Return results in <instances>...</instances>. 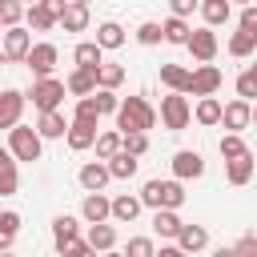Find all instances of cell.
Segmentation results:
<instances>
[{
    "label": "cell",
    "mask_w": 257,
    "mask_h": 257,
    "mask_svg": "<svg viewBox=\"0 0 257 257\" xmlns=\"http://www.w3.org/2000/svg\"><path fill=\"white\" fill-rule=\"evenodd\" d=\"M137 197H141V205H145V209H153V213H157V209H181L189 193H185V185H181V181H173V177H169V181L153 177V181H145V189H141Z\"/></svg>",
    "instance_id": "1"
},
{
    "label": "cell",
    "mask_w": 257,
    "mask_h": 257,
    "mask_svg": "<svg viewBox=\"0 0 257 257\" xmlns=\"http://www.w3.org/2000/svg\"><path fill=\"white\" fill-rule=\"evenodd\" d=\"M157 124V108L145 96H124L116 108V133H149Z\"/></svg>",
    "instance_id": "2"
},
{
    "label": "cell",
    "mask_w": 257,
    "mask_h": 257,
    "mask_svg": "<svg viewBox=\"0 0 257 257\" xmlns=\"http://www.w3.org/2000/svg\"><path fill=\"white\" fill-rule=\"evenodd\" d=\"M161 124L169 128V133H181V128H189V120H193V104H189V96H181V92H169V96H161Z\"/></svg>",
    "instance_id": "3"
},
{
    "label": "cell",
    "mask_w": 257,
    "mask_h": 257,
    "mask_svg": "<svg viewBox=\"0 0 257 257\" xmlns=\"http://www.w3.org/2000/svg\"><path fill=\"white\" fill-rule=\"evenodd\" d=\"M24 96L32 100V108H36V112H56V108H60V100H64V80H56V76L32 80V92H24Z\"/></svg>",
    "instance_id": "4"
},
{
    "label": "cell",
    "mask_w": 257,
    "mask_h": 257,
    "mask_svg": "<svg viewBox=\"0 0 257 257\" xmlns=\"http://www.w3.org/2000/svg\"><path fill=\"white\" fill-rule=\"evenodd\" d=\"M40 149H44V141H40L36 128L16 124V128L8 133V153H12L16 161H40Z\"/></svg>",
    "instance_id": "5"
},
{
    "label": "cell",
    "mask_w": 257,
    "mask_h": 257,
    "mask_svg": "<svg viewBox=\"0 0 257 257\" xmlns=\"http://www.w3.org/2000/svg\"><path fill=\"white\" fill-rule=\"evenodd\" d=\"M56 60H60V48H56L52 40H40V44H32V48H28V56H24V64L32 68V76H36V80L52 76Z\"/></svg>",
    "instance_id": "6"
},
{
    "label": "cell",
    "mask_w": 257,
    "mask_h": 257,
    "mask_svg": "<svg viewBox=\"0 0 257 257\" xmlns=\"http://www.w3.org/2000/svg\"><path fill=\"white\" fill-rule=\"evenodd\" d=\"M225 84V72L217 68V64H197V68H189V92L201 100V96H213L217 88Z\"/></svg>",
    "instance_id": "7"
},
{
    "label": "cell",
    "mask_w": 257,
    "mask_h": 257,
    "mask_svg": "<svg viewBox=\"0 0 257 257\" xmlns=\"http://www.w3.org/2000/svg\"><path fill=\"white\" fill-rule=\"evenodd\" d=\"M28 48H32V32H28L24 24L4 28V36H0V52H4V60H20V64H24Z\"/></svg>",
    "instance_id": "8"
},
{
    "label": "cell",
    "mask_w": 257,
    "mask_h": 257,
    "mask_svg": "<svg viewBox=\"0 0 257 257\" xmlns=\"http://www.w3.org/2000/svg\"><path fill=\"white\" fill-rule=\"evenodd\" d=\"M205 177V157L201 153H193V149H181V153H173V181H201Z\"/></svg>",
    "instance_id": "9"
},
{
    "label": "cell",
    "mask_w": 257,
    "mask_h": 257,
    "mask_svg": "<svg viewBox=\"0 0 257 257\" xmlns=\"http://www.w3.org/2000/svg\"><path fill=\"white\" fill-rule=\"evenodd\" d=\"M185 48L193 52V60H197V64H213V56H217V48H221V44H217V32H213V28H193Z\"/></svg>",
    "instance_id": "10"
},
{
    "label": "cell",
    "mask_w": 257,
    "mask_h": 257,
    "mask_svg": "<svg viewBox=\"0 0 257 257\" xmlns=\"http://www.w3.org/2000/svg\"><path fill=\"white\" fill-rule=\"evenodd\" d=\"M24 104H28V96L20 92V88H4L0 92V128H16L20 124V116H24Z\"/></svg>",
    "instance_id": "11"
},
{
    "label": "cell",
    "mask_w": 257,
    "mask_h": 257,
    "mask_svg": "<svg viewBox=\"0 0 257 257\" xmlns=\"http://www.w3.org/2000/svg\"><path fill=\"white\" fill-rule=\"evenodd\" d=\"M52 241H56V253L64 257V253L80 241V221H76V217H68V213H60V217L52 221Z\"/></svg>",
    "instance_id": "12"
},
{
    "label": "cell",
    "mask_w": 257,
    "mask_h": 257,
    "mask_svg": "<svg viewBox=\"0 0 257 257\" xmlns=\"http://www.w3.org/2000/svg\"><path fill=\"white\" fill-rule=\"evenodd\" d=\"M76 181H80V189H84V193H104V185L112 181V173H108V165H104V161H88V165H80Z\"/></svg>",
    "instance_id": "13"
},
{
    "label": "cell",
    "mask_w": 257,
    "mask_h": 257,
    "mask_svg": "<svg viewBox=\"0 0 257 257\" xmlns=\"http://www.w3.org/2000/svg\"><path fill=\"white\" fill-rule=\"evenodd\" d=\"M249 116H253V104H249V100H229V104H221V124H225L229 133L249 128Z\"/></svg>",
    "instance_id": "14"
},
{
    "label": "cell",
    "mask_w": 257,
    "mask_h": 257,
    "mask_svg": "<svg viewBox=\"0 0 257 257\" xmlns=\"http://www.w3.org/2000/svg\"><path fill=\"white\" fill-rule=\"evenodd\" d=\"M141 197L137 193H120V197H112V209H108V221H120V225H133L137 217H141Z\"/></svg>",
    "instance_id": "15"
},
{
    "label": "cell",
    "mask_w": 257,
    "mask_h": 257,
    "mask_svg": "<svg viewBox=\"0 0 257 257\" xmlns=\"http://www.w3.org/2000/svg\"><path fill=\"white\" fill-rule=\"evenodd\" d=\"M72 64L84 68V72H96V68L104 64V48H100L96 40H80V44L72 48Z\"/></svg>",
    "instance_id": "16"
},
{
    "label": "cell",
    "mask_w": 257,
    "mask_h": 257,
    "mask_svg": "<svg viewBox=\"0 0 257 257\" xmlns=\"http://www.w3.org/2000/svg\"><path fill=\"white\" fill-rule=\"evenodd\" d=\"M108 209H112V201H108L104 193H84V201H80V217H84L88 225L108 221Z\"/></svg>",
    "instance_id": "17"
},
{
    "label": "cell",
    "mask_w": 257,
    "mask_h": 257,
    "mask_svg": "<svg viewBox=\"0 0 257 257\" xmlns=\"http://www.w3.org/2000/svg\"><path fill=\"white\" fill-rule=\"evenodd\" d=\"M205 245H209V229H205V225H181V233H177V249H181V253L193 257V253H201Z\"/></svg>",
    "instance_id": "18"
},
{
    "label": "cell",
    "mask_w": 257,
    "mask_h": 257,
    "mask_svg": "<svg viewBox=\"0 0 257 257\" xmlns=\"http://www.w3.org/2000/svg\"><path fill=\"white\" fill-rule=\"evenodd\" d=\"M64 92L68 96H92L96 92V72H84V68H72L68 76H64Z\"/></svg>",
    "instance_id": "19"
},
{
    "label": "cell",
    "mask_w": 257,
    "mask_h": 257,
    "mask_svg": "<svg viewBox=\"0 0 257 257\" xmlns=\"http://www.w3.org/2000/svg\"><path fill=\"white\" fill-rule=\"evenodd\" d=\"M36 133H40V141H60V137L68 133L64 112H60V108H56V112H40V116H36Z\"/></svg>",
    "instance_id": "20"
},
{
    "label": "cell",
    "mask_w": 257,
    "mask_h": 257,
    "mask_svg": "<svg viewBox=\"0 0 257 257\" xmlns=\"http://www.w3.org/2000/svg\"><path fill=\"white\" fill-rule=\"evenodd\" d=\"M64 141H68V149H72V153H84V149H92V145H96V124L68 120V133H64Z\"/></svg>",
    "instance_id": "21"
},
{
    "label": "cell",
    "mask_w": 257,
    "mask_h": 257,
    "mask_svg": "<svg viewBox=\"0 0 257 257\" xmlns=\"http://www.w3.org/2000/svg\"><path fill=\"white\" fill-rule=\"evenodd\" d=\"M181 217H177V209H157L153 213V233L161 237V241H177V233H181Z\"/></svg>",
    "instance_id": "22"
},
{
    "label": "cell",
    "mask_w": 257,
    "mask_h": 257,
    "mask_svg": "<svg viewBox=\"0 0 257 257\" xmlns=\"http://www.w3.org/2000/svg\"><path fill=\"white\" fill-rule=\"evenodd\" d=\"M161 84L169 88V92H181V96H189V68L185 64H161Z\"/></svg>",
    "instance_id": "23"
},
{
    "label": "cell",
    "mask_w": 257,
    "mask_h": 257,
    "mask_svg": "<svg viewBox=\"0 0 257 257\" xmlns=\"http://www.w3.org/2000/svg\"><path fill=\"white\" fill-rule=\"evenodd\" d=\"M84 245H92L96 253H108V249H116V229H112L108 221H100V225H88V233H84Z\"/></svg>",
    "instance_id": "24"
},
{
    "label": "cell",
    "mask_w": 257,
    "mask_h": 257,
    "mask_svg": "<svg viewBox=\"0 0 257 257\" xmlns=\"http://www.w3.org/2000/svg\"><path fill=\"white\" fill-rule=\"evenodd\" d=\"M201 20H205V28H221L229 16H233V4L229 0H201Z\"/></svg>",
    "instance_id": "25"
},
{
    "label": "cell",
    "mask_w": 257,
    "mask_h": 257,
    "mask_svg": "<svg viewBox=\"0 0 257 257\" xmlns=\"http://www.w3.org/2000/svg\"><path fill=\"white\" fill-rule=\"evenodd\" d=\"M225 181L229 185H249L253 181V153H245V157H237V161H225Z\"/></svg>",
    "instance_id": "26"
},
{
    "label": "cell",
    "mask_w": 257,
    "mask_h": 257,
    "mask_svg": "<svg viewBox=\"0 0 257 257\" xmlns=\"http://www.w3.org/2000/svg\"><path fill=\"white\" fill-rule=\"evenodd\" d=\"M193 120H197V124H205V128L221 124V100H217V96H201V100H197V108H193Z\"/></svg>",
    "instance_id": "27"
},
{
    "label": "cell",
    "mask_w": 257,
    "mask_h": 257,
    "mask_svg": "<svg viewBox=\"0 0 257 257\" xmlns=\"http://www.w3.org/2000/svg\"><path fill=\"white\" fill-rule=\"evenodd\" d=\"M56 24H60L64 32H84V28H88V4H68Z\"/></svg>",
    "instance_id": "28"
},
{
    "label": "cell",
    "mask_w": 257,
    "mask_h": 257,
    "mask_svg": "<svg viewBox=\"0 0 257 257\" xmlns=\"http://www.w3.org/2000/svg\"><path fill=\"white\" fill-rule=\"evenodd\" d=\"M96 44H100L104 52L120 48V44H124V28H120L116 20H104V24H96Z\"/></svg>",
    "instance_id": "29"
},
{
    "label": "cell",
    "mask_w": 257,
    "mask_h": 257,
    "mask_svg": "<svg viewBox=\"0 0 257 257\" xmlns=\"http://www.w3.org/2000/svg\"><path fill=\"white\" fill-rule=\"evenodd\" d=\"M189 20H181V16H169L165 24H161V36H165V44H189Z\"/></svg>",
    "instance_id": "30"
},
{
    "label": "cell",
    "mask_w": 257,
    "mask_h": 257,
    "mask_svg": "<svg viewBox=\"0 0 257 257\" xmlns=\"http://www.w3.org/2000/svg\"><path fill=\"white\" fill-rule=\"evenodd\" d=\"M120 80H124V64H112V60H104V64L96 68V88H108V92H116V88H120Z\"/></svg>",
    "instance_id": "31"
},
{
    "label": "cell",
    "mask_w": 257,
    "mask_h": 257,
    "mask_svg": "<svg viewBox=\"0 0 257 257\" xmlns=\"http://www.w3.org/2000/svg\"><path fill=\"white\" fill-rule=\"evenodd\" d=\"M108 165V173H112V181H128V177H137V169H141V161L137 157H128V153H116L112 161H104Z\"/></svg>",
    "instance_id": "32"
},
{
    "label": "cell",
    "mask_w": 257,
    "mask_h": 257,
    "mask_svg": "<svg viewBox=\"0 0 257 257\" xmlns=\"http://www.w3.org/2000/svg\"><path fill=\"white\" fill-rule=\"evenodd\" d=\"M253 52H257V36H253V32H241V28H237V32L229 36V56L245 60V56H253Z\"/></svg>",
    "instance_id": "33"
},
{
    "label": "cell",
    "mask_w": 257,
    "mask_h": 257,
    "mask_svg": "<svg viewBox=\"0 0 257 257\" xmlns=\"http://www.w3.org/2000/svg\"><path fill=\"white\" fill-rule=\"evenodd\" d=\"M24 28H28V32H48V28H56V20H52L40 4H32V8H24Z\"/></svg>",
    "instance_id": "34"
},
{
    "label": "cell",
    "mask_w": 257,
    "mask_h": 257,
    "mask_svg": "<svg viewBox=\"0 0 257 257\" xmlns=\"http://www.w3.org/2000/svg\"><path fill=\"white\" fill-rule=\"evenodd\" d=\"M120 153V133L108 128V133H96V161H112Z\"/></svg>",
    "instance_id": "35"
},
{
    "label": "cell",
    "mask_w": 257,
    "mask_h": 257,
    "mask_svg": "<svg viewBox=\"0 0 257 257\" xmlns=\"http://www.w3.org/2000/svg\"><path fill=\"white\" fill-rule=\"evenodd\" d=\"M217 153H221L225 161H237V157H245V153H249V145L241 141V133H225V137L217 141Z\"/></svg>",
    "instance_id": "36"
},
{
    "label": "cell",
    "mask_w": 257,
    "mask_h": 257,
    "mask_svg": "<svg viewBox=\"0 0 257 257\" xmlns=\"http://www.w3.org/2000/svg\"><path fill=\"white\" fill-rule=\"evenodd\" d=\"M120 153H128V157H145L149 153V133H120Z\"/></svg>",
    "instance_id": "37"
},
{
    "label": "cell",
    "mask_w": 257,
    "mask_h": 257,
    "mask_svg": "<svg viewBox=\"0 0 257 257\" xmlns=\"http://www.w3.org/2000/svg\"><path fill=\"white\" fill-rule=\"evenodd\" d=\"M237 100L257 104V72H253V68H245V72L237 76Z\"/></svg>",
    "instance_id": "38"
},
{
    "label": "cell",
    "mask_w": 257,
    "mask_h": 257,
    "mask_svg": "<svg viewBox=\"0 0 257 257\" xmlns=\"http://www.w3.org/2000/svg\"><path fill=\"white\" fill-rule=\"evenodd\" d=\"M92 104H96L100 116H116V108H120L116 92H108V88H96V92H92Z\"/></svg>",
    "instance_id": "39"
},
{
    "label": "cell",
    "mask_w": 257,
    "mask_h": 257,
    "mask_svg": "<svg viewBox=\"0 0 257 257\" xmlns=\"http://www.w3.org/2000/svg\"><path fill=\"white\" fill-rule=\"evenodd\" d=\"M72 120H80V124H100V112H96L92 96H80V100H76V108H72Z\"/></svg>",
    "instance_id": "40"
},
{
    "label": "cell",
    "mask_w": 257,
    "mask_h": 257,
    "mask_svg": "<svg viewBox=\"0 0 257 257\" xmlns=\"http://www.w3.org/2000/svg\"><path fill=\"white\" fill-rule=\"evenodd\" d=\"M24 20V4L20 0H0V24L4 28H16Z\"/></svg>",
    "instance_id": "41"
},
{
    "label": "cell",
    "mask_w": 257,
    "mask_h": 257,
    "mask_svg": "<svg viewBox=\"0 0 257 257\" xmlns=\"http://www.w3.org/2000/svg\"><path fill=\"white\" fill-rule=\"evenodd\" d=\"M165 36H161V24L157 20H145V24H137V44H145V48H153V44H161Z\"/></svg>",
    "instance_id": "42"
},
{
    "label": "cell",
    "mask_w": 257,
    "mask_h": 257,
    "mask_svg": "<svg viewBox=\"0 0 257 257\" xmlns=\"http://www.w3.org/2000/svg\"><path fill=\"white\" fill-rule=\"evenodd\" d=\"M16 189H20V169L4 165L0 169V197H16Z\"/></svg>",
    "instance_id": "43"
},
{
    "label": "cell",
    "mask_w": 257,
    "mask_h": 257,
    "mask_svg": "<svg viewBox=\"0 0 257 257\" xmlns=\"http://www.w3.org/2000/svg\"><path fill=\"white\" fill-rule=\"evenodd\" d=\"M124 257H157V245H153V237H128V245H124Z\"/></svg>",
    "instance_id": "44"
},
{
    "label": "cell",
    "mask_w": 257,
    "mask_h": 257,
    "mask_svg": "<svg viewBox=\"0 0 257 257\" xmlns=\"http://www.w3.org/2000/svg\"><path fill=\"white\" fill-rule=\"evenodd\" d=\"M197 8H201V0H169V16H181V20H189Z\"/></svg>",
    "instance_id": "45"
},
{
    "label": "cell",
    "mask_w": 257,
    "mask_h": 257,
    "mask_svg": "<svg viewBox=\"0 0 257 257\" xmlns=\"http://www.w3.org/2000/svg\"><path fill=\"white\" fill-rule=\"evenodd\" d=\"M237 28H241V32H253V36H257V4L241 8V16H237Z\"/></svg>",
    "instance_id": "46"
},
{
    "label": "cell",
    "mask_w": 257,
    "mask_h": 257,
    "mask_svg": "<svg viewBox=\"0 0 257 257\" xmlns=\"http://www.w3.org/2000/svg\"><path fill=\"white\" fill-rule=\"evenodd\" d=\"M233 253H237V257H257V233H245V237L233 245Z\"/></svg>",
    "instance_id": "47"
},
{
    "label": "cell",
    "mask_w": 257,
    "mask_h": 257,
    "mask_svg": "<svg viewBox=\"0 0 257 257\" xmlns=\"http://www.w3.org/2000/svg\"><path fill=\"white\" fill-rule=\"evenodd\" d=\"M0 225H4L8 233H20V225H24V221H20V213H16V209H4V213H0Z\"/></svg>",
    "instance_id": "48"
},
{
    "label": "cell",
    "mask_w": 257,
    "mask_h": 257,
    "mask_svg": "<svg viewBox=\"0 0 257 257\" xmlns=\"http://www.w3.org/2000/svg\"><path fill=\"white\" fill-rule=\"evenodd\" d=\"M40 8H44L52 20H60V16H64V8H68V0H40Z\"/></svg>",
    "instance_id": "49"
},
{
    "label": "cell",
    "mask_w": 257,
    "mask_h": 257,
    "mask_svg": "<svg viewBox=\"0 0 257 257\" xmlns=\"http://www.w3.org/2000/svg\"><path fill=\"white\" fill-rule=\"evenodd\" d=\"M64 257H100V253H96L92 245H84V237H80V241H76V245H72V249H68Z\"/></svg>",
    "instance_id": "50"
},
{
    "label": "cell",
    "mask_w": 257,
    "mask_h": 257,
    "mask_svg": "<svg viewBox=\"0 0 257 257\" xmlns=\"http://www.w3.org/2000/svg\"><path fill=\"white\" fill-rule=\"evenodd\" d=\"M12 241H16V233H8V229L0 225V253H8V249H12Z\"/></svg>",
    "instance_id": "51"
},
{
    "label": "cell",
    "mask_w": 257,
    "mask_h": 257,
    "mask_svg": "<svg viewBox=\"0 0 257 257\" xmlns=\"http://www.w3.org/2000/svg\"><path fill=\"white\" fill-rule=\"evenodd\" d=\"M157 257H189V253H181L177 245H161V249H157Z\"/></svg>",
    "instance_id": "52"
},
{
    "label": "cell",
    "mask_w": 257,
    "mask_h": 257,
    "mask_svg": "<svg viewBox=\"0 0 257 257\" xmlns=\"http://www.w3.org/2000/svg\"><path fill=\"white\" fill-rule=\"evenodd\" d=\"M4 165H16V157L8 153V145H0V169H4Z\"/></svg>",
    "instance_id": "53"
},
{
    "label": "cell",
    "mask_w": 257,
    "mask_h": 257,
    "mask_svg": "<svg viewBox=\"0 0 257 257\" xmlns=\"http://www.w3.org/2000/svg\"><path fill=\"white\" fill-rule=\"evenodd\" d=\"M213 257H237V253H233V245H229V249L221 245V249H213Z\"/></svg>",
    "instance_id": "54"
},
{
    "label": "cell",
    "mask_w": 257,
    "mask_h": 257,
    "mask_svg": "<svg viewBox=\"0 0 257 257\" xmlns=\"http://www.w3.org/2000/svg\"><path fill=\"white\" fill-rule=\"evenodd\" d=\"M229 4H241V8H249V4H253V0H229Z\"/></svg>",
    "instance_id": "55"
},
{
    "label": "cell",
    "mask_w": 257,
    "mask_h": 257,
    "mask_svg": "<svg viewBox=\"0 0 257 257\" xmlns=\"http://www.w3.org/2000/svg\"><path fill=\"white\" fill-rule=\"evenodd\" d=\"M100 257H124V253H116V249H108V253H100Z\"/></svg>",
    "instance_id": "56"
},
{
    "label": "cell",
    "mask_w": 257,
    "mask_h": 257,
    "mask_svg": "<svg viewBox=\"0 0 257 257\" xmlns=\"http://www.w3.org/2000/svg\"><path fill=\"white\" fill-rule=\"evenodd\" d=\"M249 124H257V104H253V116H249Z\"/></svg>",
    "instance_id": "57"
},
{
    "label": "cell",
    "mask_w": 257,
    "mask_h": 257,
    "mask_svg": "<svg viewBox=\"0 0 257 257\" xmlns=\"http://www.w3.org/2000/svg\"><path fill=\"white\" fill-rule=\"evenodd\" d=\"M20 4H24V8H32V4H40V0H20Z\"/></svg>",
    "instance_id": "58"
},
{
    "label": "cell",
    "mask_w": 257,
    "mask_h": 257,
    "mask_svg": "<svg viewBox=\"0 0 257 257\" xmlns=\"http://www.w3.org/2000/svg\"><path fill=\"white\" fill-rule=\"evenodd\" d=\"M0 257H16V253H12V249H8V253H0Z\"/></svg>",
    "instance_id": "59"
},
{
    "label": "cell",
    "mask_w": 257,
    "mask_h": 257,
    "mask_svg": "<svg viewBox=\"0 0 257 257\" xmlns=\"http://www.w3.org/2000/svg\"><path fill=\"white\" fill-rule=\"evenodd\" d=\"M68 4H88V0H68Z\"/></svg>",
    "instance_id": "60"
},
{
    "label": "cell",
    "mask_w": 257,
    "mask_h": 257,
    "mask_svg": "<svg viewBox=\"0 0 257 257\" xmlns=\"http://www.w3.org/2000/svg\"><path fill=\"white\" fill-rule=\"evenodd\" d=\"M0 36H4V24H0Z\"/></svg>",
    "instance_id": "61"
},
{
    "label": "cell",
    "mask_w": 257,
    "mask_h": 257,
    "mask_svg": "<svg viewBox=\"0 0 257 257\" xmlns=\"http://www.w3.org/2000/svg\"><path fill=\"white\" fill-rule=\"evenodd\" d=\"M0 64H4V52H0Z\"/></svg>",
    "instance_id": "62"
},
{
    "label": "cell",
    "mask_w": 257,
    "mask_h": 257,
    "mask_svg": "<svg viewBox=\"0 0 257 257\" xmlns=\"http://www.w3.org/2000/svg\"><path fill=\"white\" fill-rule=\"evenodd\" d=\"M52 257H60V253H52Z\"/></svg>",
    "instance_id": "63"
},
{
    "label": "cell",
    "mask_w": 257,
    "mask_h": 257,
    "mask_svg": "<svg viewBox=\"0 0 257 257\" xmlns=\"http://www.w3.org/2000/svg\"><path fill=\"white\" fill-rule=\"evenodd\" d=\"M253 72H257V64H253Z\"/></svg>",
    "instance_id": "64"
}]
</instances>
